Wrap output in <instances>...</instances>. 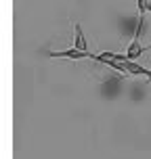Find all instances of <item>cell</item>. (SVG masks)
I'll list each match as a JSON object with an SVG mask.
<instances>
[{"mask_svg": "<svg viewBox=\"0 0 151 159\" xmlns=\"http://www.w3.org/2000/svg\"><path fill=\"white\" fill-rule=\"evenodd\" d=\"M50 57H55V59H95V55H90L88 50H80V48H69V50H50L48 52Z\"/></svg>", "mask_w": 151, "mask_h": 159, "instance_id": "cell-1", "label": "cell"}, {"mask_svg": "<svg viewBox=\"0 0 151 159\" xmlns=\"http://www.w3.org/2000/svg\"><path fill=\"white\" fill-rule=\"evenodd\" d=\"M73 46L80 48V50H86V38H84V32H82L80 23H73Z\"/></svg>", "mask_w": 151, "mask_h": 159, "instance_id": "cell-2", "label": "cell"}, {"mask_svg": "<svg viewBox=\"0 0 151 159\" xmlns=\"http://www.w3.org/2000/svg\"><path fill=\"white\" fill-rule=\"evenodd\" d=\"M141 4H145V11H149L151 13V0H139Z\"/></svg>", "mask_w": 151, "mask_h": 159, "instance_id": "cell-3", "label": "cell"}]
</instances>
